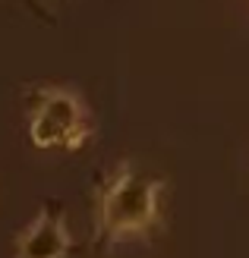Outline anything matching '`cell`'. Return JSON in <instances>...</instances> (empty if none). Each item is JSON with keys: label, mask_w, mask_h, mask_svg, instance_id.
<instances>
[{"label": "cell", "mask_w": 249, "mask_h": 258, "mask_svg": "<svg viewBox=\"0 0 249 258\" xmlns=\"http://www.w3.org/2000/svg\"><path fill=\"white\" fill-rule=\"evenodd\" d=\"M164 179L145 176L133 167H120L98 196V236L108 242L145 236L158 224Z\"/></svg>", "instance_id": "cell-1"}, {"label": "cell", "mask_w": 249, "mask_h": 258, "mask_svg": "<svg viewBox=\"0 0 249 258\" xmlns=\"http://www.w3.org/2000/svg\"><path fill=\"white\" fill-rule=\"evenodd\" d=\"M88 133H91V126H88L82 98H76L67 88L41 92V104H38L35 117L29 123V136L38 148H51V145L79 148L88 139Z\"/></svg>", "instance_id": "cell-2"}, {"label": "cell", "mask_w": 249, "mask_h": 258, "mask_svg": "<svg viewBox=\"0 0 249 258\" xmlns=\"http://www.w3.org/2000/svg\"><path fill=\"white\" fill-rule=\"evenodd\" d=\"M67 252H70V230L63 214L41 211L16 239V258H63Z\"/></svg>", "instance_id": "cell-3"}]
</instances>
